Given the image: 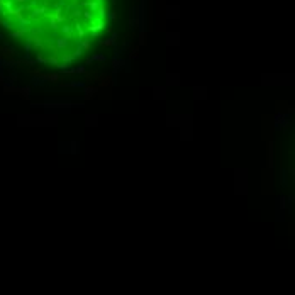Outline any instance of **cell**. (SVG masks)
<instances>
[{"mask_svg":"<svg viewBox=\"0 0 295 295\" xmlns=\"http://www.w3.org/2000/svg\"><path fill=\"white\" fill-rule=\"evenodd\" d=\"M109 0H0V24L31 55L70 65L107 26Z\"/></svg>","mask_w":295,"mask_h":295,"instance_id":"cell-1","label":"cell"}]
</instances>
